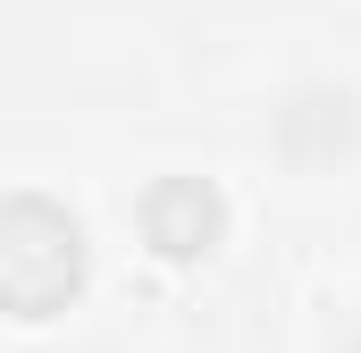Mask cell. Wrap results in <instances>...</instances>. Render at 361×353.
<instances>
[{
	"label": "cell",
	"mask_w": 361,
	"mask_h": 353,
	"mask_svg": "<svg viewBox=\"0 0 361 353\" xmlns=\"http://www.w3.org/2000/svg\"><path fill=\"white\" fill-rule=\"evenodd\" d=\"M135 219H143V244H152L160 261H202V253L227 236V193H219L210 176H160V185L135 202Z\"/></svg>",
	"instance_id": "obj_3"
},
{
	"label": "cell",
	"mask_w": 361,
	"mask_h": 353,
	"mask_svg": "<svg viewBox=\"0 0 361 353\" xmlns=\"http://www.w3.org/2000/svg\"><path fill=\"white\" fill-rule=\"evenodd\" d=\"M85 219L34 185L0 193V311L8 320H59L76 294H85Z\"/></svg>",
	"instance_id": "obj_1"
},
{
	"label": "cell",
	"mask_w": 361,
	"mask_h": 353,
	"mask_svg": "<svg viewBox=\"0 0 361 353\" xmlns=\"http://www.w3.org/2000/svg\"><path fill=\"white\" fill-rule=\"evenodd\" d=\"M261 152L294 176H345L361 160V92L345 76H294L261 118Z\"/></svg>",
	"instance_id": "obj_2"
},
{
	"label": "cell",
	"mask_w": 361,
	"mask_h": 353,
	"mask_svg": "<svg viewBox=\"0 0 361 353\" xmlns=\"http://www.w3.org/2000/svg\"><path fill=\"white\" fill-rule=\"evenodd\" d=\"M345 353H361V311H353V320H345Z\"/></svg>",
	"instance_id": "obj_4"
}]
</instances>
